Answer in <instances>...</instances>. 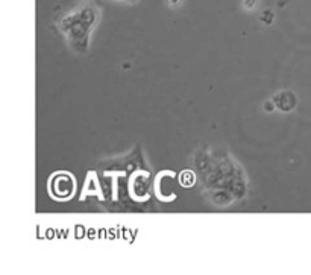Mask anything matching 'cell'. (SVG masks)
Returning a JSON list of instances; mask_svg holds the SVG:
<instances>
[{
	"label": "cell",
	"mask_w": 311,
	"mask_h": 275,
	"mask_svg": "<svg viewBox=\"0 0 311 275\" xmlns=\"http://www.w3.org/2000/svg\"><path fill=\"white\" fill-rule=\"evenodd\" d=\"M100 8L94 0H82L76 6L62 12L55 24L70 50L84 56L90 49L91 34L100 23Z\"/></svg>",
	"instance_id": "6da1fadb"
},
{
	"label": "cell",
	"mask_w": 311,
	"mask_h": 275,
	"mask_svg": "<svg viewBox=\"0 0 311 275\" xmlns=\"http://www.w3.org/2000/svg\"><path fill=\"white\" fill-rule=\"evenodd\" d=\"M50 194L58 201H67L74 194V176L68 172H58L50 180Z\"/></svg>",
	"instance_id": "7a4b0ae2"
},
{
	"label": "cell",
	"mask_w": 311,
	"mask_h": 275,
	"mask_svg": "<svg viewBox=\"0 0 311 275\" xmlns=\"http://www.w3.org/2000/svg\"><path fill=\"white\" fill-rule=\"evenodd\" d=\"M272 100H274V104H275V108H278L283 112L293 111L296 108V104H298L296 94L293 92H289V90H284V92L277 93Z\"/></svg>",
	"instance_id": "3957f363"
},
{
	"label": "cell",
	"mask_w": 311,
	"mask_h": 275,
	"mask_svg": "<svg viewBox=\"0 0 311 275\" xmlns=\"http://www.w3.org/2000/svg\"><path fill=\"white\" fill-rule=\"evenodd\" d=\"M260 0H242V5L246 11H255L258 8Z\"/></svg>",
	"instance_id": "277c9868"
},
{
	"label": "cell",
	"mask_w": 311,
	"mask_h": 275,
	"mask_svg": "<svg viewBox=\"0 0 311 275\" xmlns=\"http://www.w3.org/2000/svg\"><path fill=\"white\" fill-rule=\"evenodd\" d=\"M260 20L266 24H270L272 22H274V12L272 11H263V14L260 16Z\"/></svg>",
	"instance_id": "5b68a950"
},
{
	"label": "cell",
	"mask_w": 311,
	"mask_h": 275,
	"mask_svg": "<svg viewBox=\"0 0 311 275\" xmlns=\"http://www.w3.org/2000/svg\"><path fill=\"white\" fill-rule=\"evenodd\" d=\"M184 5V0H167V6L173 8V10H178Z\"/></svg>",
	"instance_id": "8992f818"
},
{
	"label": "cell",
	"mask_w": 311,
	"mask_h": 275,
	"mask_svg": "<svg viewBox=\"0 0 311 275\" xmlns=\"http://www.w3.org/2000/svg\"><path fill=\"white\" fill-rule=\"evenodd\" d=\"M112 2H117V4H122V5H135L138 0H112Z\"/></svg>",
	"instance_id": "52a82bcc"
},
{
	"label": "cell",
	"mask_w": 311,
	"mask_h": 275,
	"mask_svg": "<svg viewBox=\"0 0 311 275\" xmlns=\"http://www.w3.org/2000/svg\"><path fill=\"white\" fill-rule=\"evenodd\" d=\"M274 106H275L274 100H272V102H264V110L266 111H272V110H274Z\"/></svg>",
	"instance_id": "ba28073f"
}]
</instances>
